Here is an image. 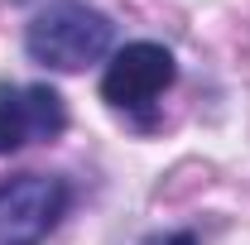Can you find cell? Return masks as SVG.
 Returning a JSON list of instances; mask_svg holds the SVG:
<instances>
[{
	"mask_svg": "<svg viewBox=\"0 0 250 245\" xmlns=\"http://www.w3.org/2000/svg\"><path fill=\"white\" fill-rule=\"evenodd\" d=\"M145 245H197V236L192 231H168V236H149Z\"/></svg>",
	"mask_w": 250,
	"mask_h": 245,
	"instance_id": "cell-5",
	"label": "cell"
},
{
	"mask_svg": "<svg viewBox=\"0 0 250 245\" xmlns=\"http://www.w3.org/2000/svg\"><path fill=\"white\" fill-rule=\"evenodd\" d=\"M67 183L48 173H20L0 183V245H43L67 212Z\"/></svg>",
	"mask_w": 250,
	"mask_h": 245,
	"instance_id": "cell-2",
	"label": "cell"
},
{
	"mask_svg": "<svg viewBox=\"0 0 250 245\" xmlns=\"http://www.w3.org/2000/svg\"><path fill=\"white\" fill-rule=\"evenodd\" d=\"M24 48H29L34 62L43 67H58V72H77L96 62L106 48H111V20L82 5V0H58L48 10H39L29 20V34H24Z\"/></svg>",
	"mask_w": 250,
	"mask_h": 245,
	"instance_id": "cell-1",
	"label": "cell"
},
{
	"mask_svg": "<svg viewBox=\"0 0 250 245\" xmlns=\"http://www.w3.org/2000/svg\"><path fill=\"white\" fill-rule=\"evenodd\" d=\"M67 130V106L53 87L24 82V87H0V154H15L39 140H58Z\"/></svg>",
	"mask_w": 250,
	"mask_h": 245,
	"instance_id": "cell-4",
	"label": "cell"
},
{
	"mask_svg": "<svg viewBox=\"0 0 250 245\" xmlns=\"http://www.w3.org/2000/svg\"><path fill=\"white\" fill-rule=\"evenodd\" d=\"M173 53L164 43H125L116 58L106 62V77H101V96L116 106V111H149L159 96L173 87Z\"/></svg>",
	"mask_w": 250,
	"mask_h": 245,
	"instance_id": "cell-3",
	"label": "cell"
}]
</instances>
